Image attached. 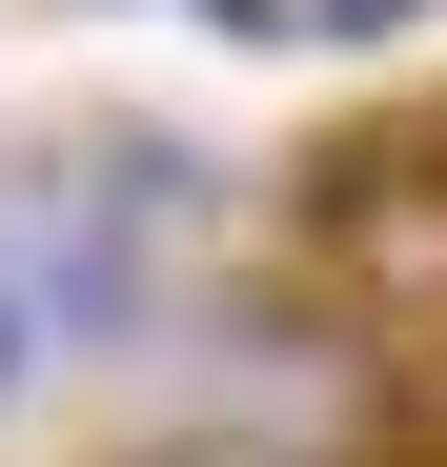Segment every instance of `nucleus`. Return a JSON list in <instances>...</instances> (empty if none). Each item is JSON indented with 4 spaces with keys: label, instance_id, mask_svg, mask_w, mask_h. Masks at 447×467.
Returning a JSON list of instances; mask_svg holds the SVG:
<instances>
[{
    "label": "nucleus",
    "instance_id": "1",
    "mask_svg": "<svg viewBox=\"0 0 447 467\" xmlns=\"http://www.w3.org/2000/svg\"><path fill=\"white\" fill-rule=\"evenodd\" d=\"M183 203H203V163H183V142H82V163H41V183H21V285H41V346H142Z\"/></svg>",
    "mask_w": 447,
    "mask_h": 467
},
{
    "label": "nucleus",
    "instance_id": "2",
    "mask_svg": "<svg viewBox=\"0 0 447 467\" xmlns=\"http://www.w3.org/2000/svg\"><path fill=\"white\" fill-rule=\"evenodd\" d=\"M306 265H326L387 346H427V326H447V163H427V142H366V163H326Z\"/></svg>",
    "mask_w": 447,
    "mask_h": 467
},
{
    "label": "nucleus",
    "instance_id": "3",
    "mask_svg": "<svg viewBox=\"0 0 447 467\" xmlns=\"http://www.w3.org/2000/svg\"><path fill=\"white\" fill-rule=\"evenodd\" d=\"M41 386V285H21V183H0V407Z\"/></svg>",
    "mask_w": 447,
    "mask_h": 467
},
{
    "label": "nucleus",
    "instance_id": "4",
    "mask_svg": "<svg viewBox=\"0 0 447 467\" xmlns=\"http://www.w3.org/2000/svg\"><path fill=\"white\" fill-rule=\"evenodd\" d=\"M407 427H427V447H447V326H427V346H407Z\"/></svg>",
    "mask_w": 447,
    "mask_h": 467
},
{
    "label": "nucleus",
    "instance_id": "5",
    "mask_svg": "<svg viewBox=\"0 0 447 467\" xmlns=\"http://www.w3.org/2000/svg\"><path fill=\"white\" fill-rule=\"evenodd\" d=\"M183 467H244V447H183Z\"/></svg>",
    "mask_w": 447,
    "mask_h": 467
}]
</instances>
